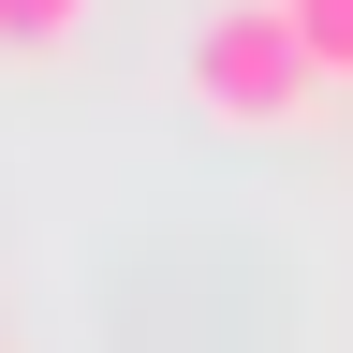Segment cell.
Segmentation results:
<instances>
[{
    "label": "cell",
    "instance_id": "cell-1",
    "mask_svg": "<svg viewBox=\"0 0 353 353\" xmlns=\"http://www.w3.org/2000/svg\"><path fill=\"white\" fill-rule=\"evenodd\" d=\"M324 88H339V74L309 59L294 0H221V15L192 30V103H206V118H236V132H294Z\"/></svg>",
    "mask_w": 353,
    "mask_h": 353
},
{
    "label": "cell",
    "instance_id": "cell-2",
    "mask_svg": "<svg viewBox=\"0 0 353 353\" xmlns=\"http://www.w3.org/2000/svg\"><path fill=\"white\" fill-rule=\"evenodd\" d=\"M88 30V0H0V59H59Z\"/></svg>",
    "mask_w": 353,
    "mask_h": 353
},
{
    "label": "cell",
    "instance_id": "cell-3",
    "mask_svg": "<svg viewBox=\"0 0 353 353\" xmlns=\"http://www.w3.org/2000/svg\"><path fill=\"white\" fill-rule=\"evenodd\" d=\"M294 30H309V59L353 74V0H294Z\"/></svg>",
    "mask_w": 353,
    "mask_h": 353
}]
</instances>
